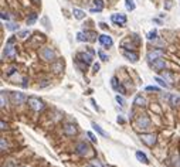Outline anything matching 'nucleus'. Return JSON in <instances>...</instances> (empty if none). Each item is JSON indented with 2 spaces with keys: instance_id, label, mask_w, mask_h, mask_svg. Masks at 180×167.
I'll use <instances>...</instances> for the list:
<instances>
[{
  "instance_id": "1",
  "label": "nucleus",
  "mask_w": 180,
  "mask_h": 167,
  "mask_svg": "<svg viewBox=\"0 0 180 167\" xmlns=\"http://www.w3.org/2000/svg\"><path fill=\"white\" fill-rule=\"evenodd\" d=\"M16 53H17L16 38H14V37H10L9 40H7V43H6L4 54H6V57H9V58H14V57H16Z\"/></svg>"
},
{
  "instance_id": "2",
  "label": "nucleus",
  "mask_w": 180,
  "mask_h": 167,
  "mask_svg": "<svg viewBox=\"0 0 180 167\" xmlns=\"http://www.w3.org/2000/svg\"><path fill=\"white\" fill-rule=\"evenodd\" d=\"M10 99H11V103H13V105H23L28 98L24 94H22V92H11Z\"/></svg>"
},
{
  "instance_id": "3",
  "label": "nucleus",
  "mask_w": 180,
  "mask_h": 167,
  "mask_svg": "<svg viewBox=\"0 0 180 167\" xmlns=\"http://www.w3.org/2000/svg\"><path fill=\"white\" fill-rule=\"evenodd\" d=\"M27 102H28V105H30V108L33 109V111H36V112H40V111H43L44 109L43 101H40V99L36 98V96H30L27 99Z\"/></svg>"
},
{
  "instance_id": "4",
  "label": "nucleus",
  "mask_w": 180,
  "mask_h": 167,
  "mask_svg": "<svg viewBox=\"0 0 180 167\" xmlns=\"http://www.w3.org/2000/svg\"><path fill=\"white\" fill-rule=\"evenodd\" d=\"M136 126L139 130H147L150 128V119L147 118L146 115H141L136 119Z\"/></svg>"
},
{
  "instance_id": "5",
  "label": "nucleus",
  "mask_w": 180,
  "mask_h": 167,
  "mask_svg": "<svg viewBox=\"0 0 180 167\" xmlns=\"http://www.w3.org/2000/svg\"><path fill=\"white\" fill-rule=\"evenodd\" d=\"M164 55V51L162 48H156V50H152V51H149L146 55V58L149 62H153L155 59H158V58H162Z\"/></svg>"
},
{
  "instance_id": "6",
  "label": "nucleus",
  "mask_w": 180,
  "mask_h": 167,
  "mask_svg": "<svg viewBox=\"0 0 180 167\" xmlns=\"http://www.w3.org/2000/svg\"><path fill=\"white\" fill-rule=\"evenodd\" d=\"M40 57L44 59V61H53L54 59V51L48 47H44V48L40 50Z\"/></svg>"
},
{
  "instance_id": "7",
  "label": "nucleus",
  "mask_w": 180,
  "mask_h": 167,
  "mask_svg": "<svg viewBox=\"0 0 180 167\" xmlns=\"http://www.w3.org/2000/svg\"><path fill=\"white\" fill-rule=\"evenodd\" d=\"M77 59H78V61H82L85 65H91L94 58H92V54H91L89 51H88V53L84 51V53H80V54L77 55Z\"/></svg>"
},
{
  "instance_id": "8",
  "label": "nucleus",
  "mask_w": 180,
  "mask_h": 167,
  "mask_svg": "<svg viewBox=\"0 0 180 167\" xmlns=\"http://www.w3.org/2000/svg\"><path fill=\"white\" fill-rule=\"evenodd\" d=\"M141 139H142L143 143L147 145L149 147H152V146L156 143V135H155V133H143V135L141 136Z\"/></svg>"
},
{
  "instance_id": "9",
  "label": "nucleus",
  "mask_w": 180,
  "mask_h": 167,
  "mask_svg": "<svg viewBox=\"0 0 180 167\" xmlns=\"http://www.w3.org/2000/svg\"><path fill=\"white\" fill-rule=\"evenodd\" d=\"M77 153H78L80 156H88V154L91 153V149H89V146H88L87 143L81 142V143L77 145Z\"/></svg>"
},
{
  "instance_id": "10",
  "label": "nucleus",
  "mask_w": 180,
  "mask_h": 167,
  "mask_svg": "<svg viewBox=\"0 0 180 167\" xmlns=\"http://www.w3.org/2000/svg\"><path fill=\"white\" fill-rule=\"evenodd\" d=\"M111 20H112V23L118 24V26H123V24L126 23V16L125 14L116 13V14H112V16H111Z\"/></svg>"
},
{
  "instance_id": "11",
  "label": "nucleus",
  "mask_w": 180,
  "mask_h": 167,
  "mask_svg": "<svg viewBox=\"0 0 180 167\" xmlns=\"http://www.w3.org/2000/svg\"><path fill=\"white\" fill-rule=\"evenodd\" d=\"M123 57H125L128 61H131V62H136L138 59H139V55L135 53V51H129V50H123Z\"/></svg>"
},
{
  "instance_id": "12",
  "label": "nucleus",
  "mask_w": 180,
  "mask_h": 167,
  "mask_svg": "<svg viewBox=\"0 0 180 167\" xmlns=\"http://www.w3.org/2000/svg\"><path fill=\"white\" fill-rule=\"evenodd\" d=\"M99 43L102 44L104 47H112V44H114V40L111 36H106V34H102V36H99Z\"/></svg>"
},
{
  "instance_id": "13",
  "label": "nucleus",
  "mask_w": 180,
  "mask_h": 167,
  "mask_svg": "<svg viewBox=\"0 0 180 167\" xmlns=\"http://www.w3.org/2000/svg\"><path fill=\"white\" fill-rule=\"evenodd\" d=\"M152 65L156 71H162V70H164V67H166V61H164L163 58H158V59L153 61Z\"/></svg>"
},
{
  "instance_id": "14",
  "label": "nucleus",
  "mask_w": 180,
  "mask_h": 167,
  "mask_svg": "<svg viewBox=\"0 0 180 167\" xmlns=\"http://www.w3.org/2000/svg\"><path fill=\"white\" fill-rule=\"evenodd\" d=\"M92 4L94 7H91V11L92 13H99V11H102L104 9V0H92Z\"/></svg>"
},
{
  "instance_id": "15",
  "label": "nucleus",
  "mask_w": 180,
  "mask_h": 167,
  "mask_svg": "<svg viewBox=\"0 0 180 167\" xmlns=\"http://www.w3.org/2000/svg\"><path fill=\"white\" fill-rule=\"evenodd\" d=\"M51 70L54 71L55 74H60L61 71L64 70V62H62L61 59H58V61H54V62L51 64Z\"/></svg>"
},
{
  "instance_id": "16",
  "label": "nucleus",
  "mask_w": 180,
  "mask_h": 167,
  "mask_svg": "<svg viewBox=\"0 0 180 167\" xmlns=\"http://www.w3.org/2000/svg\"><path fill=\"white\" fill-rule=\"evenodd\" d=\"M133 105L135 106H146V98L143 96L142 94H139L135 96V101H133Z\"/></svg>"
},
{
  "instance_id": "17",
  "label": "nucleus",
  "mask_w": 180,
  "mask_h": 167,
  "mask_svg": "<svg viewBox=\"0 0 180 167\" xmlns=\"http://www.w3.org/2000/svg\"><path fill=\"white\" fill-rule=\"evenodd\" d=\"M64 133H65L67 136H74L77 133V129H75V126L74 125H65L64 126Z\"/></svg>"
},
{
  "instance_id": "18",
  "label": "nucleus",
  "mask_w": 180,
  "mask_h": 167,
  "mask_svg": "<svg viewBox=\"0 0 180 167\" xmlns=\"http://www.w3.org/2000/svg\"><path fill=\"white\" fill-rule=\"evenodd\" d=\"M169 103L172 105V106H179L180 105V96H177V95H175V94L169 95Z\"/></svg>"
},
{
  "instance_id": "19",
  "label": "nucleus",
  "mask_w": 180,
  "mask_h": 167,
  "mask_svg": "<svg viewBox=\"0 0 180 167\" xmlns=\"http://www.w3.org/2000/svg\"><path fill=\"white\" fill-rule=\"evenodd\" d=\"M172 164L175 167H180V154L177 151H173V153H172Z\"/></svg>"
},
{
  "instance_id": "20",
  "label": "nucleus",
  "mask_w": 180,
  "mask_h": 167,
  "mask_svg": "<svg viewBox=\"0 0 180 167\" xmlns=\"http://www.w3.org/2000/svg\"><path fill=\"white\" fill-rule=\"evenodd\" d=\"M136 159L139 160V162H142L143 164H147V163H149L146 154H145V153H142V151H139V150L136 151Z\"/></svg>"
},
{
  "instance_id": "21",
  "label": "nucleus",
  "mask_w": 180,
  "mask_h": 167,
  "mask_svg": "<svg viewBox=\"0 0 180 167\" xmlns=\"http://www.w3.org/2000/svg\"><path fill=\"white\" fill-rule=\"evenodd\" d=\"M92 128H94V130L97 132V133H99L101 136H104V137H108V133L105 132V130H102V128L99 126V125H97V123H92Z\"/></svg>"
},
{
  "instance_id": "22",
  "label": "nucleus",
  "mask_w": 180,
  "mask_h": 167,
  "mask_svg": "<svg viewBox=\"0 0 180 167\" xmlns=\"http://www.w3.org/2000/svg\"><path fill=\"white\" fill-rule=\"evenodd\" d=\"M72 14H74V17L78 19V20H82V19L85 17V13L82 10H80V9H74V10H72Z\"/></svg>"
},
{
  "instance_id": "23",
  "label": "nucleus",
  "mask_w": 180,
  "mask_h": 167,
  "mask_svg": "<svg viewBox=\"0 0 180 167\" xmlns=\"http://www.w3.org/2000/svg\"><path fill=\"white\" fill-rule=\"evenodd\" d=\"M36 20H37V13H31L30 17H27V24L28 26H31V24L36 23Z\"/></svg>"
},
{
  "instance_id": "24",
  "label": "nucleus",
  "mask_w": 180,
  "mask_h": 167,
  "mask_svg": "<svg viewBox=\"0 0 180 167\" xmlns=\"http://www.w3.org/2000/svg\"><path fill=\"white\" fill-rule=\"evenodd\" d=\"M125 6L128 10H131V11L135 10V1L133 0H125Z\"/></svg>"
},
{
  "instance_id": "25",
  "label": "nucleus",
  "mask_w": 180,
  "mask_h": 167,
  "mask_svg": "<svg viewBox=\"0 0 180 167\" xmlns=\"http://www.w3.org/2000/svg\"><path fill=\"white\" fill-rule=\"evenodd\" d=\"M147 40H149V41H152V40H156V38H158V31H156V30H152V31H149L147 33Z\"/></svg>"
},
{
  "instance_id": "26",
  "label": "nucleus",
  "mask_w": 180,
  "mask_h": 167,
  "mask_svg": "<svg viewBox=\"0 0 180 167\" xmlns=\"http://www.w3.org/2000/svg\"><path fill=\"white\" fill-rule=\"evenodd\" d=\"M6 28L10 30V31H14V30H19V26H17L16 23H7V24H6Z\"/></svg>"
},
{
  "instance_id": "27",
  "label": "nucleus",
  "mask_w": 180,
  "mask_h": 167,
  "mask_svg": "<svg viewBox=\"0 0 180 167\" xmlns=\"http://www.w3.org/2000/svg\"><path fill=\"white\" fill-rule=\"evenodd\" d=\"M77 40H78V41H88V37L85 33H78V34H77Z\"/></svg>"
},
{
  "instance_id": "28",
  "label": "nucleus",
  "mask_w": 180,
  "mask_h": 167,
  "mask_svg": "<svg viewBox=\"0 0 180 167\" xmlns=\"http://www.w3.org/2000/svg\"><path fill=\"white\" fill-rule=\"evenodd\" d=\"M155 81L159 82V85H160V86H163V88H169V85L166 84V79H162V78H159V76H156V78H155Z\"/></svg>"
},
{
  "instance_id": "29",
  "label": "nucleus",
  "mask_w": 180,
  "mask_h": 167,
  "mask_svg": "<svg viewBox=\"0 0 180 167\" xmlns=\"http://www.w3.org/2000/svg\"><path fill=\"white\" fill-rule=\"evenodd\" d=\"M111 85H112V88H114L115 91L118 89V86H119V82H118V79H116V76H112V78H111Z\"/></svg>"
},
{
  "instance_id": "30",
  "label": "nucleus",
  "mask_w": 180,
  "mask_h": 167,
  "mask_svg": "<svg viewBox=\"0 0 180 167\" xmlns=\"http://www.w3.org/2000/svg\"><path fill=\"white\" fill-rule=\"evenodd\" d=\"M85 34H87V37H88V41H94L95 37H97V34L94 31H85Z\"/></svg>"
},
{
  "instance_id": "31",
  "label": "nucleus",
  "mask_w": 180,
  "mask_h": 167,
  "mask_svg": "<svg viewBox=\"0 0 180 167\" xmlns=\"http://www.w3.org/2000/svg\"><path fill=\"white\" fill-rule=\"evenodd\" d=\"M163 79H166L167 82H173V75L170 72H163Z\"/></svg>"
},
{
  "instance_id": "32",
  "label": "nucleus",
  "mask_w": 180,
  "mask_h": 167,
  "mask_svg": "<svg viewBox=\"0 0 180 167\" xmlns=\"http://www.w3.org/2000/svg\"><path fill=\"white\" fill-rule=\"evenodd\" d=\"M0 99H1V108H4L6 106V92L4 91H1V95H0Z\"/></svg>"
},
{
  "instance_id": "33",
  "label": "nucleus",
  "mask_w": 180,
  "mask_h": 167,
  "mask_svg": "<svg viewBox=\"0 0 180 167\" xmlns=\"http://www.w3.org/2000/svg\"><path fill=\"white\" fill-rule=\"evenodd\" d=\"M115 99H116V102L119 103L120 106H125V99H123L122 96H119V95H116V96H115Z\"/></svg>"
},
{
  "instance_id": "34",
  "label": "nucleus",
  "mask_w": 180,
  "mask_h": 167,
  "mask_svg": "<svg viewBox=\"0 0 180 167\" xmlns=\"http://www.w3.org/2000/svg\"><path fill=\"white\" fill-rule=\"evenodd\" d=\"M0 149H1V151H4L6 149H7V143H6V140L1 137L0 139Z\"/></svg>"
},
{
  "instance_id": "35",
  "label": "nucleus",
  "mask_w": 180,
  "mask_h": 167,
  "mask_svg": "<svg viewBox=\"0 0 180 167\" xmlns=\"http://www.w3.org/2000/svg\"><path fill=\"white\" fill-rule=\"evenodd\" d=\"M28 36H30V31H28V30H26V31H20V33H19V37H20V38H27Z\"/></svg>"
},
{
  "instance_id": "36",
  "label": "nucleus",
  "mask_w": 180,
  "mask_h": 167,
  "mask_svg": "<svg viewBox=\"0 0 180 167\" xmlns=\"http://www.w3.org/2000/svg\"><path fill=\"white\" fill-rule=\"evenodd\" d=\"M116 91L119 92L120 95H125V94H126V89H125V86L122 85V84H119V86H118V89H116Z\"/></svg>"
},
{
  "instance_id": "37",
  "label": "nucleus",
  "mask_w": 180,
  "mask_h": 167,
  "mask_svg": "<svg viewBox=\"0 0 180 167\" xmlns=\"http://www.w3.org/2000/svg\"><path fill=\"white\" fill-rule=\"evenodd\" d=\"M98 55H99V58L102 59V61H108V55L104 54L102 51H98Z\"/></svg>"
},
{
  "instance_id": "38",
  "label": "nucleus",
  "mask_w": 180,
  "mask_h": 167,
  "mask_svg": "<svg viewBox=\"0 0 180 167\" xmlns=\"http://www.w3.org/2000/svg\"><path fill=\"white\" fill-rule=\"evenodd\" d=\"M145 89H146V91H155V92H159V91H160L158 86H146Z\"/></svg>"
},
{
  "instance_id": "39",
  "label": "nucleus",
  "mask_w": 180,
  "mask_h": 167,
  "mask_svg": "<svg viewBox=\"0 0 180 167\" xmlns=\"http://www.w3.org/2000/svg\"><path fill=\"white\" fill-rule=\"evenodd\" d=\"M99 68H101V65H99L98 62H95V64L92 65V70H94V72H98V71H99Z\"/></svg>"
},
{
  "instance_id": "40",
  "label": "nucleus",
  "mask_w": 180,
  "mask_h": 167,
  "mask_svg": "<svg viewBox=\"0 0 180 167\" xmlns=\"http://www.w3.org/2000/svg\"><path fill=\"white\" fill-rule=\"evenodd\" d=\"M1 20H3V22H7V20H9V14H7V13H6V11H1Z\"/></svg>"
},
{
  "instance_id": "41",
  "label": "nucleus",
  "mask_w": 180,
  "mask_h": 167,
  "mask_svg": "<svg viewBox=\"0 0 180 167\" xmlns=\"http://www.w3.org/2000/svg\"><path fill=\"white\" fill-rule=\"evenodd\" d=\"M91 164H92V166H95V167H104L101 163L98 162V160H92V162H91Z\"/></svg>"
},
{
  "instance_id": "42",
  "label": "nucleus",
  "mask_w": 180,
  "mask_h": 167,
  "mask_svg": "<svg viewBox=\"0 0 180 167\" xmlns=\"http://www.w3.org/2000/svg\"><path fill=\"white\" fill-rule=\"evenodd\" d=\"M87 136H88V137H89L91 140H92V142H97V137H95V136H94L91 132H87Z\"/></svg>"
},
{
  "instance_id": "43",
  "label": "nucleus",
  "mask_w": 180,
  "mask_h": 167,
  "mask_svg": "<svg viewBox=\"0 0 180 167\" xmlns=\"http://www.w3.org/2000/svg\"><path fill=\"white\" fill-rule=\"evenodd\" d=\"M48 84H50V82L47 81V79H45V81H43V84H40V85H38V86H40V88H44V86H47V85H48Z\"/></svg>"
},
{
  "instance_id": "44",
  "label": "nucleus",
  "mask_w": 180,
  "mask_h": 167,
  "mask_svg": "<svg viewBox=\"0 0 180 167\" xmlns=\"http://www.w3.org/2000/svg\"><path fill=\"white\" fill-rule=\"evenodd\" d=\"M0 126H1V128H0V129H1V130H4L6 128H7V125H6L4 122H3V120H1V122H0Z\"/></svg>"
},
{
  "instance_id": "45",
  "label": "nucleus",
  "mask_w": 180,
  "mask_h": 167,
  "mask_svg": "<svg viewBox=\"0 0 180 167\" xmlns=\"http://www.w3.org/2000/svg\"><path fill=\"white\" fill-rule=\"evenodd\" d=\"M99 27H101V28H104V30H106V28H108V26H106L105 23H99Z\"/></svg>"
},
{
  "instance_id": "46",
  "label": "nucleus",
  "mask_w": 180,
  "mask_h": 167,
  "mask_svg": "<svg viewBox=\"0 0 180 167\" xmlns=\"http://www.w3.org/2000/svg\"><path fill=\"white\" fill-rule=\"evenodd\" d=\"M91 103H92V105H94V108L97 109V111H99V108H98V106H97V102H95L94 99H91Z\"/></svg>"
},
{
  "instance_id": "47",
  "label": "nucleus",
  "mask_w": 180,
  "mask_h": 167,
  "mask_svg": "<svg viewBox=\"0 0 180 167\" xmlns=\"http://www.w3.org/2000/svg\"><path fill=\"white\" fill-rule=\"evenodd\" d=\"M31 1H33L34 4H40V1H41V0H31Z\"/></svg>"
},
{
  "instance_id": "48",
  "label": "nucleus",
  "mask_w": 180,
  "mask_h": 167,
  "mask_svg": "<svg viewBox=\"0 0 180 167\" xmlns=\"http://www.w3.org/2000/svg\"><path fill=\"white\" fill-rule=\"evenodd\" d=\"M85 167H95V166H92V164H87Z\"/></svg>"
},
{
  "instance_id": "49",
  "label": "nucleus",
  "mask_w": 180,
  "mask_h": 167,
  "mask_svg": "<svg viewBox=\"0 0 180 167\" xmlns=\"http://www.w3.org/2000/svg\"><path fill=\"white\" fill-rule=\"evenodd\" d=\"M22 167H26V166H22Z\"/></svg>"
}]
</instances>
